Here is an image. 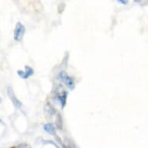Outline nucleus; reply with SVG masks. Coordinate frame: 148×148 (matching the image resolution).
I'll use <instances>...</instances> for the list:
<instances>
[{"instance_id":"nucleus-10","label":"nucleus","mask_w":148,"mask_h":148,"mask_svg":"<svg viewBox=\"0 0 148 148\" xmlns=\"http://www.w3.org/2000/svg\"><path fill=\"white\" fill-rule=\"evenodd\" d=\"M12 148H31V147H30V146H29L28 143H23L19 144V145L16 146V147H12Z\"/></svg>"},{"instance_id":"nucleus-1","label":"nucleus","mask_w":148,"mask_h":148,"mask_svg":"<svg viewBox=\"0 0 148 148\" xmlns=\"http://www.w3.org/2000/svg\"><path fill=\"white\" fill-rule=\"evenodd\" d=\"M53 96L56 99L58 102L61 104L62 108L66 106L67 102V97H68V92L61 85H58L53 89Z\"/></svg>"},{"instance_id":"nucleus-5","label":"nucleus","mask_w":148,"mask_h":148,"mask_svg":"<svg viewBox=\"0 0 148 148\" xmlns=\"http://www.w3.org/2000/svg\"><path fill=\"white\" fill-rule=\"evenodd\" d=\"M34 69L29 66H26L25 67V71H17V74L18 75L21 77L23 79H27L28 78H29L30 76H32L34 75Z\"/></svg>"},{"instance_id":"nucleus-11","label":"nucleus","mask_w":148,"mask_h":148,"mask_svg":"<svg viewBox=\"0 0 148 148\" xmlns=\"http://www.w3.org/2000/svg\"><path fill=\"white\" fill-rule=\"evenodd\" d=\"M119 3H123V4H126V3H128V1H123V0H119V1H118Z\"/></svg>"},{"instance_id":"nucleus-7","label":"nucleus","mask_w":148,"mask_h":148,"mask_svg":"<svg viewBox=\"0 0 148 148\" xmlns=\"http://www.w3.org/2000/svg\"><path fill=\"white\" fill-rule=\"evenodd\" d=\"M45 112H46V115L47 116H52L53 115L56 114V111L55 109L53 108L50 103H47L46 106H45Z\"/></svg>"},{"instance_id":"nucleus-12","label":"nucleus","mask_w":148,"mask_h":148,"mask_svg":"<svg viewBox=\"0 0 148 148\" xmlns=\"http://www.w3.org/2000/svg\"><path fill=\"white\" fill-rule=\"evenodd\" d=\"M11 148H12V147H11Z\"/></svg>"},{"instance_id":"nucleus-6","label":"nucleus","mask_w":148,"mask_h":148,"mask_svg":"<svg viewBox=\"0 0 148 148\" xmlns=\"http://www.w3.org/2000/svg\"><path fill=\"white\" fill-rule=\"evenodd\" d=\"M44 130L47 133H48L51 135H56V129L54 127L53 124L51 123H47L44 125Z\"/></svg>"},{"instance_id":"nucleus-8","label":"nucleus","mask_w":148,"mask_h":148,"mask_svg":"<svg viewBox=\"0 0 148 148\" xmlns=\"http://www.w3.org/2000/svg\"><path fill=\"white\" fill-rule=\"evenodd\" d=\"M56 125L60 130L62 128V119L59 113H58V116H56Z\"/></svg>"},{"instance_id":"nucleus-2","label":"nucleus","mask_w":148,"mask_h":148,"mask_svg":"<svg viewBox=\"0 0 148 148\" xmlns=\"http://www.w3.org/2000/svg\"><path fill=\"white\" fill-rule=\"evenodd\" d=\"M59 78L71 90H73L75 87V83L74 78H71L64 71H61V72L59 73Z\"/></svg>"},{"instance_id":"nucleus-3","label":"nucleus","mask_w":148,"mask_h":148,"mask_svg":"<svg viewBox=\"0 0 148 148\" xmlns=\"http://www.w3.org/2000/svg\"><path fill=\"white\" fill-rule=\"evenodd\" d=\"M26 33V27L22 23L18 22L16 25L14 29V40L16 41L20 42L22 40L23 37Z\"/></svg>"},{"instance_id":"nucleus-9","label":"nucleus","mask_w":148,"mask_h":148,"mask_svg":"<svg viewBox=\"0 0 148 148\" xmlns=\"http://www.w3.org/2000/svg\"><path fill=\"white\" fill-rule=\"evenodd\" d=\"M62 146H63V148H75L74 146V143L70 140H67L65 143H62Z\"/></svg>"},{"instance_id":"nucleus-4","label":"nucleus","mask_w":148,"mask_h":148,"mask_svg":"<svg viewBox=\"0 0 148 148\" xmlns=\"http://www.w3.org/2000/svg\"><path fill=\"white\" fill-rule=\"evenodd\" d=\"M7 95L9 96V98L10 99V100L12 101V104L14 105V106L16 108V109H20L22 107L23 104L20 100H19L16 98V95H15L14 92H13V89H12L11 87L7 88Z\"/></svg>"}]
</instances>
